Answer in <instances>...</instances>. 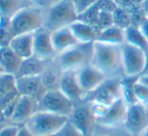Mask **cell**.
I'll return each mask as SVG.
<instances>
[{"instance_id": "obj_1", "label": "cell", "mask_w": 148, "mask_h": 136, "mask_svg": "<svg viewBox=\"0 0 148 136\" xmlns=\"http://www.w3.org/2000/svg\"><path fill=\"white\" fill-rule=\"evenodd\" d=\"M91 64L99 69L107 78H124L122 69L121 45L95 41Z\"/></svg>"}, {"instance_id": "obj_2", "label": "cell", "mask_w": 148, "mask_h": 136, "mask_svg": "<svg viewBox=\"0 0 148 136\" xmlns=\"http://www.w3.org/2000/svg\"><path fill=\"white\" fill-rule=\"evenodd\" d=\"M45 8L40 5L24 6L10 17L12 28L15 35L33 33L45 26Z\"/></svg>"}, {"instance_id": "obj_3", "label": "cell", "mask_w": 148, "mask_h": 136, "mask_svg": "<svg viewBox=\"0 0 148 136\" xmlns=\"http://www.w3.org/2000/svg\"><path fill=\"white\" fill-rule=\"evenodd\" d=\"M69 122V117L37 110L25 123L34 136L56 135Z\"/></svg>"}, {"instance_id": "obj_4", "label": "cell", "mask_w": 148, "mask_h": 136, "mask_svg": "<svg viewBox=\"0 0 148 136\" xmlns=\"http://www.w3.org/2000/svg\"><path fill=\"white\" fill-rule=\"evenodd\" d=\"M78 17L71 0H60L45 9L43 27L51 32L62 27L70 26Z\"/></svg>"}, {"instance_id": "obj_5", "label": "cell", "mask_w": 148, "mask_h": 136, "mask_svg": "<svg viewBox=\"0 0 148 136\" xmlns=\"http://www.w3.org/2000/svg\"><path fill=\"white\" fill-rule=\"evenodd\" d=\"M93 54V43H79L66 52L59 54L53 62L60 70L77 71L81 67L91 63Z\"/></svg>"}, {"instance_id": "obj_6", "label": "cell", "mask_w": 148, "mask_h": 136, "mask_svg": "<svg viewBox=\"0 0 148 136\" xmlns=\"http://www.w3.org/2000/svg\"><path fill=\"white\" fill-rule=\"evenodd\" d=\"M122 49V69L124 78L139 77L145 70L147 53L137 47L124 43Z\"/></svg>"}, {"instance_id": "obj_7", "label": "cell", "mask_w": 148, "mask_h": 136, "mask_svg": "<svg viewBox=\"0 0 148 136\" xmlns=\"http://www.w3.org/2000/svg\"><path fill=\"white\" fill-rule=\"evenodd\" d=\"M74 108V102L59 89L47 91L38 101V110L66 117L71 116Z\"/></svg>"}, {"instance_id": "obj_8", "label": "cell", "mask_w": 148, "mask_h": 136, "mask_svg": "<svg viewBox=\"0 0 148 136\" xmlns=\"http://www.w3.org/2000/svg\"><path fill=\"white\" fill-rule=\"evenodd\" d=\"M123 78H108L99 88L86 96L85 100L109 106L123 95Z\"/></svg>"}, {"instance_id": "obj_9", "label": "cell", "mask_w": 148, "mask_h": 136, "mask_svg": "<svg viewBox=\"0 0 148 136\" xmlns=\"http://www.w3.org/2000/svg\"><path fill=\"white\" fill-rule=\"evenodd\" d=\"M69 122L85 136L91 134L96 125V119L92 111L91 102L84 99L83 101L75 104L74 110L69 117Z\"/></svg>"}, {"instance_id": "obj_10", "label": "cell", "mask_w": 148, "mask_h": 136, "mask_svg": "<svg viewBox=\"0 0 148 136\" xmlns=\"http://www.w3.org/2000/svg\"><path fill=\"white\" fill-rule=\"evenodd\" d=\"M124 127L134 136H141L148 127V104L135 103L127 111Z\"/></svg>"}, {"instance_id": "obj_11", "label": "cell", "mask_w": 148, "mask_h": 136, "mask_svg": "<svg viewBox=\"0 0 148 136\" xmlns=\"http://www.w3.org/2000/svg\"><path fill=\"white\" fill-rule=\"evenodd\" d=\"M76 72L79 84L86 96L95 91L108 79L99 69H97L91 63L81 67Z\"/></svg>"}, {"instance_id": "obj_12", "label": "cell", "mask_w": 148, "mask_h": 136, "mask_svg": "<svg viewBox=\"0 0 148 136\" xmlns=\"http://www.w3.org/2000/svg\"><path fill=\"white\" fill-rule=\"evenodd\" d=\"M33 56L42 60H53L57 56L51 43V31L45 27L38 29L33 35Z\"/></svg>"}, {"instance_id": "obj_13", "label": "cell", "mask_w": 148, "mask_h": 136, "mask_svg": "<svg viewBox=\"0 0 148 136\" xmlns=\"http://www.w3.org/2000/svg\"><path fill=\"white\" fill-rule=\"evenodd\" d=\"M37 110H38V101L27 96L19 95L9 122L14 125L25 124L28 119Z\"/></svg>"}, {"instance_id": "obj_14", "label": "cell", "mask_w": 148, "mask_h": 136, "mask_svg": "<svg viewBox=\"0 0 148 136\" xmlns=\"http://www.w3.org/2000/svg\"><path fill=\"white\" fill-rule=\"evenodd\" d=\"M59 90L70 98L75 104L83 101L86 97L79 84L76 71H64L62 73Z\"/></svg>"}, {"instance_id": "obj_15", "label": "cell", "mask_w": 148, "mask_h": 136, "mask_svg": "<svg viewBox=\"0 0 148 136\" xmlns=\"http://www.w3.org/2000/svg\"><path fill=\"white\" fill-rule=\"evenodd\" d=\"M16 88L20 95L27 96L35 99L36 101H39L47 93V89L42 83L41 76L16 78Z\"/></svg>"}, {"instance_id": "obj_16", "label": "cell", "mask_w": 148, "mask_h": 136, "mask_svg": "<svg viewBox=\"0 0 148 136\" xmlns=\"http://www.w3.org/2000/svg\"><path fill=\"white\" fill-rule=\"evenodd\" d=\"M128 107L129 105L126 103V101L121 98L108 106L105 115L96 123L107 126H122L124 125L126 119Z\"/></svg>"}, {"instance_id": "obj_17", "label": "cell", "mask_w": 148, "mask_h": 136, "mask_svg": "<svg viewBox=\"0 0 148 136\" xmlns=\"http://www.w3.org/2000/svg\"><path fill=\"white\" fill-rule=\"evenodd\" d=\"M20 94L16 88V77L13 75L0 74V110L15 101Z\"/></svg>"}, {"instance_id": "obj_18", "label": "cell", "mask_w": 148, "mask_h": 136, "mask_svg": "<svg viewBox=\"0 0 148 136\" xmlns=\"http://www.w3.org/2000/svg\"><path fill=\"white\" fill-rule=\"evenodd\" d=\"M51 43H53L57 56L80 43L77 41L76 36L74 35L70 26L62 27V28L51 31Z\"/></svg>"}, {"instance_id": "obj_19", "label": "cell", "mask_w": 148, "mask_h": 136, "mask_svg": "<svg viewBox=\"0 0 148 136\" xmlns=\"http://www.w3.org/2000/svg\"><path fill=\"white\" fill-rule=\"evenodd\" d=\"M77 41L80 43H93L99 37L101 29L99 26L87 23L80 19H77L70 25Z\"/></svg>"}, {"instance_id": "obj_20", "label": "cell", "mask_w": 148, "mask_h": 136, "mask_svg": "<svg viewBox=\"0 0 148 136\" xmlns=\"http://www.w3.org/2000/svg\"><path fill=\"white\" fill-rule=\"evenodd\" d=\"M33 33H23L14 36L10 43V49L21 60H26L33 56Z\"/></svg>"}, {"instance_id": "obj_21", "label": "cell", "mask_w": 148, "mask_h": 136, "mask_svg": "<svg viewBox=\"0 0 148 136\" xmlns=\"http://www.w3.org/2000/svg\"><path fill=\"white\" fill-rule=\"evenodd\" d=\"M21 63L22 60L10 49V47L0 49V68L3 73L16 77Z\"/></svg>"}, {"instance_id": "obj_22", "label": "cell", "mask_w": 148, "mask_h": 136, "mask_svg": "<svg viewBox=\"0 0 148 136\" xmlns=\"http://www.w3.org/2000/svg\"><path fill=\"white\" fill-rule=\"evenodd\" d=\"M49 62L42 60L34 56H32L29 58H26V60H22L21 66H20L17 75H16V78L41 76Z\"/></svg>"}, {"instance_id": "obj_23", "label": "cell", "mask_w": 148, "mask_h": 136, "mask_svg": "<svg viewBox=\"0 0 148 136\" xmlns=\"http://www.w3.org/2000/svg\"><path fill=\"white\" fill-rule=\"evenodd\" d=\"M62 73V71L57 66L53 60L49 63L47 69L41 75V80H42V83L47 91L59 89Z\"/></svg>"}, {"instance_id": "obj_24", "label": "cell", "mask_w": 148, "mask_h": 136, "mask_svg": "<svg viewBox=\"0 0 148 136\" xmlns=\"http://www.w3.org/2000/svg\"><path fill=\"white\" fill-rule=\"evenodd\" d=\"M97 41L109 45H122L125 43V29L116 25L102 29Z\"/></svg>"}, {"instance_id": "obj_25", "label": "cell", "mask_w": 148, "mask_h": 136, "mask_svg": "<svg viewBox=\"0 0 148 136\" xmlns=\"http://www.w3.org/2000/svg\"><path fill=\"white\" fill-rule=\"evenodd\" d=\"M125 43L148 52V41L138 25H131L125 29Z\"/></svg>"}, {"instance_id": "obj_26", "label": "cell", "mask_w": 148, "mask_h": 136, "mask_svg": "<svg viewBox=\"0 0 148 136\" xmlns=\"http://www.w3.org/2000/svg\"><path fill=\"white\" fill-rule=\"evenodd\" d=\"M89 136H134L132 135L124 125L122 126H107L96 123L93 131Z\"/></svg>"}, {"instance_id": "obj_27", "label": "cell", "mask_w": 148, "mask_h": 136, "mask_svg": "<svg viewBox=\"0 0 148 136\" xmlns=\"http://www.w3.org/2000/svg\"><path fill=\"white\" fill-rule=\"evenodd\" d=\"M31 4V0H0V14L2 17L10 18L24 6Z\"/></svg>"}, {"instance_id": "obj_28", "label": "cell", "mask_w": 148, "mask_h": 136, "mask_svg": "<svg viewBox=\"0 0 148 136\" xmlns=\"http://www.w3.org/2000/svg\"><path fill=\"white\" fill-rule=\"evenodd\" d=\"M132 9L122 7V6H118L113 13L114 14V24H115L116 26L120 27V28H123V29H126L127 27L133 25Z\"/></svg>"}, {"instance_id": "obj_29", "label": "cell", "mask_w": 148, "mask_h": 136, "mask_svg": "<svg viewBox=\"0 0 148 136\" xmlns=\"http://www.w3.org/2000/svg\"><path fill=\"white\" fill-rule=\"evenodd\" d=\"M15 33L12 28L10 18L1 17L0 20V49L9 47Z\"/></svg>"}, {"instance_id": "obj_30", "label": "cell", "mask_w": 148, "mask_h": 136, "mask_svg": "<svg viewBox=\"0 0 148 136\" xmlns=\"http://www.w3.org/2000/svg\"><path fill=\"white\" fill-rule=\"evenodd\" d=\"M71 1L74 5L78 16H80L81 14H83L91 7H93L94 5H96L99 0H71Z\"/></svg>"}, {"instance_id": "obj_31", "label": "cell", "mask_w": 148, "mask_h": 136, "mask_svg": "<svg viewBox=\"0 0 148 136\" xmlns=\"http://www.w3.org/2000/svg\"><path fill=\"white\" fill-rule=\"evenodd\" d=\"M114 12H108V11H101L100 10L99 19H98V26L100 29H105L108 27H111L114 24Z\"/></svg>"}, {"instance_id": "obj_32", "label": "cell", "mask_w": 148, "mask_h": 136, "mask_svg": "<svg viewBox=\"0 0 148 136\" xmlns=\"http://www.w3.org/2000/svg\"><path fill=\"white\" fill-rule=\"evenodd\" d=\"M134 92H135V96H136L137 101H138L139 103L148 104V89L139 82L138 79L135 82Z\"/></svg>"}, {"instance_id": "obj_33", "label": "cell", "mask_w": 148, "mask_h": 136, "mask_svg": "<svg viewBox=\"0 0 148 136\" xmlns=\"http://www.w3.org/2000/svg\"><path fill=\"white\" fill-rule=\"evenodd\" d=\"M56 136H85V135L82 134V133H81L76 127L73 126L70 122H68Z\"/></svg>"}, {"instance_id": "obj_34", "label": "cell", "mask_w": 148, "mask_h": 136, "mask_svg": "<svg viewBox=\"0 0 148 136\" xmlns=\"http://www.w3.org/2000/svg\"><path fill=\"white\" fill-rule=\"evenodd\" d=\"M18 129H19V125H14L10 123V125L0 129V136H17Z\"/></svg>"}, {"instance_id": "obj_35", "label": "cell", "mask_w": 148, "mask_h": 136, "mask_svg": "<svg viewBox=\"0 0 148 136\" xmlns=\"http://www.w3.org/2000/svg\"><path fill=\"white\" fill-rule=\"evenodd\" d=\"M138 26L140 27L141 31H142L143 34L145 35V37H146L148 41V17L147 16H145L144 19L140 22V24H139Z\"/></svg>"}, {"instance_id": "obj_36", "label": "cell", "mask_w": 148, "mask_h": 136, "mask_svg": "<svg viewBox=\"0 0 148 136\" xmlns=\"http://www.w3.org/2000/svg\"><path fill=\"white\" fill-rule=\"evenodd\" d=\"M17 136H34V135H33L29 131V129L23 124V125H19Z\"/></svg>"}, {"instance_id": "obj_37", "label": "cell", "mask_w": 148, "mask_h": 136, "mask_svg": "<svg viewBox=\"0 0 148 136\" xmlns=\"http://www.w3.org/2000/svg\"><path fill=\"white\" fill-rule=\"evenodd\" d=\"M138 80L142 85H144L148 89V74H143V75H141V76H139Z\"/></svg>"}, {"instance_id": "obj_38", "label": "cell", "mask_w": 148, "mask_h": 136, "mask_svg": "<svg viewBox=\"0 0 148 136\" xmlns=\"http://www.w3.org/2000/svg\"><path fill=\"white\" fill-rule=\"evenodd\" d=\"M140 7H141V9H142L143 13H144V15L148 17V0H144L143 3L140 5Z\"/></svg>"}, {"instance_id": "obj_39", "label": "cell", "mask_w": 148, "mask_h": 136, "mask_svg": "<svg viewBox=\"0 0 148 136\" xmlns=\"http://www.w3.org/2000/svg\"><path fill=\"white\" fill-rule=\"evenodd\" d=\"M132 5H141L144 0H128Z\"/></svg>"}, {"instance_id": "obj_40", "label": "cell", "mask_w": 148, "mask_h": 136, "mask_svg": "<svg viewBox=\"0 0 148 136\" xmlns=\"http://www.w3.org/2000/svg\"><path fill=\"white\" fill-rule=\"evenodd\" d=\"M143 74H148V52H147V60H146V66H145V70ZM142 74V75H143Z\"/></svg>"}, {"instance_id": "obj_41", "label": "cell", "mask_w": 148, "mask_h": 136, "mask_svg": "<svg viewBox=\"0 0 148 136\" xmlns=\"http://www.w3.org/2000/svg\"><path fill=\"white\" fill-rule=\"evenodd\" d=\"M141 136H148V127H147L146 130H145L144 132H143L142 134H141Z\"/></svg>"}, {"instance_id": "obj_42", "label": "cell", "mask_w": 148, "mask_h": 136, "mask_svg": "<svg viewBox=\"0 0 148 136\" xmlns=\"http://www.w3.org/2000/svg\"><path fill=\"white\" fill-rule=\"evenodd\" d=\"M57 135V134H56ZM56 135H41V136H56Z\"/></svg>"}, {"instance_id": "obj_43", "label": "cell", "mask_w": 148, "mask_h": 136, "mask_svg": "<svg viewBox=\"0 0 148 136\" xmlns=\"http://www.w3.org/2000/svg\"><path fill=\"white\" fill-rule=\"evenodd\" d=\"M1 73H3V72H2V70H1V68H0V74H1Z\"/></svg>"}, {"instance_id": "obj_44", "label": "cell", "mask_w": 148, "mask_h": 136, "mask_svg": "<svg viewBox=\"0 0 148 136\" xmlns=\"http://www.w3.org/2000/svg\"><path fill=\"white\" fill-rule=\"evenodd\" d=\"M111 1H114V2H117V0H111Z\"/></svg>"}, {"instance_id": "obj_45", "label": "cell", "mask_w": 148, "mask_h": 136, "mask_svg": "<svg viewBox=\"0 0 148 136\" xmlns=\"http://www.w3.org/2000/svg\"><path fill=\"white\" fill-rule=\"evenodd\" d=\"M1 17H2V16H1V14H0V20H1Z\"/></svg>"}]
</instances>
